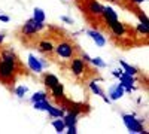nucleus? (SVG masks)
I'll return each mask as SVG.
<instances>
[{
    "instance_id": "nucleus-7",
    "label": "nucleus",
    "mask_w": 149,
    "mask_h": 134,
    "mask_svg": "<svg viewBox=\"0 0 149 134\" xmlns=\"http://www.w3.org/2000/svg\"><path fill=\"white\" fill-rule=\"evenodd\" d=\"M119 79V83L124 87V90H125L127 92H131L133 91V85H134V76L128 75V73L122 72V75L118 78Z\"/></svg>"
},
{
    "instance_id": "nucleus-2",
    "label": "nucleus",
    "mask_w": 149,
    "mask_h": 134,
    "mask_svg": "<svg viewBox=\"0 0 149 134\" xmlns=\"http://www.w3.org/2000/svg\"><path fill=\"white\" fill-rule=\"evenodd\" d=\"M15 70H17V64L2 60L0 61V81L5 83H9L10 79H14Z\"/></svg>"
},
{
    "instance_id": "nucleus-8",
    "label": "nucleus",
    "mask_w": 149,
    "mask_h": 134,
    "mask_svg": "<svg viewBox=\"0 0 149 134\" xmlns=\"http://www.w3.org/2000/svg\"><path fill=\"white\" fill-rule=\"evenodd\" d=\"M124 92H125V90H124V87H122L121 83L112 85V87L109 88V100H112V101L119 100L121 97L124 95Z\"/></svg>"
},
{
    "instance_id": "nucleus-14",
    "label": "nucleus",
    "mask_w": 149,
    "mask_h": 134,
    "mask_svg": "<svg viewBox=\"0 0 149 134\" xmlns=\"http://www.w3.org/2000/svg\"><path fill=\"white\" fill-rule=\"evenodd\" d=\"M51 91H52V97H54V99H57V100L64 99V87L60 82L55 85L54 88H51Z\"/></svg>"
},
{
    "instance_id": "nucleus-1",
    "label": "nucleus",
    "mask_w": 149,
    "mask_h": 134,
    "mask_svg": "<svg viewBox=\"0 0 149 134\" xmlns=\"http://www.w3.org/2000/svg\"><path fill=\"white\" fill-rule=\"evenodd\" d=\"M54 52L57 54V57L60 58H73L74 54H76V48H74L73 43L67 42V40H63V42H60L57 46H54Z\"/></svg>"
},
{
    "instance_id": "nucleus-24",
    "label": "nucleus",
    "mask_w": 149,
    "mask_h": 134,
    "mask_svg": "<svg viewBox=\"0 0 149 134\" xmlns=\"http://www.w3.org/2000/svg\"><path fill=\"white\" fill-rule=\"evenodd\" d=\"M90 61H91V63H93V64H94L95 67H100V69H104V67H106V63L103 61V60H102L100 57H95V58H91Z\"/></svg>"
},
{
    "instance_id": "nucleus-25",
    "label": "nucleus",
    "mask_w": 149,
    "mask_h": 134,
    "mask_svg": "<svg viewBox=\"0 0 149 134\" xmlns=\"http://www.w3.org/2000/svg\"><path fill=\"white\" fill-rule=\"evenodd\" d=\"M27 91H29V88L26 87V85H19V87L15 90V94L21 99V97H24V94H27Z\"/></svg>"
},
{
    "instance_id": "nucleus-3",
    "label": "nucleus",
    "mask_w": 149,
    "mask_h": 134,
    "mask_svg": "<svg viewBox=\"0 0 149 134\" xmlns=\"http://www.w3.org/2000/svg\"><path fill=\"white\" fill-rule=\"evenodd\" d=\"M43 28H45V24L43 22H39V21H36V19L31 18V19H29L21 27V31H22V34H26V36H33V34L39 33Z\"/></svg>"
},
{
    "instance_id": "nucleus-10",
    "label": "nucleus",
    "mask_w": 149,
    "mask_h": 134,
    "mask_svg": "<svg viewBox=\"0 0 149 134\" xmlns=\"http://www.w3.org/2000/svg\"><path fill=\"white\" fill-rule=\"evenodd\" d=\"M107 26H109V28L112 30V33H113L115 36H124L125 31H127V27L124 26L122 22H119L118 19L113 21V22H110V24H107Z\"/></svg>"
},
{
    "instance_id": "nucleus-17",
    "label": "nucleus",
    "mask_w": 149,
    "mask_h": 134,
    "mask_svg": "<svg viewBox=\"0 0 149 134\" xmlns=\"http://www.w3.org/2000/svg\"><path fill=\"white\" fill-rule=\"evenodd\" d=\"M52 127L55 128L57 133H64V130H66V124H64L63 118H54V121H52Z\"/></svg>"
},
{
    "instance_id": "nucleus-12",
    "label": "nucleus",
    "mask_w": 149,
    "mask_h": 134,
    "mask_svg": "<svg viewBox=\"0 0 149 134\" xmlns=\"http://www.w3.org/2000/svg\"><path fill=\"white\" fill-rule=\"evenodd\" d=\"M88 34L91 36V39L95 42V45L97 46H100V48H103L104 45H106V37L100 33V31H97V30H90L88 31Z\"/></svg>"
},
{
    "instance_id": "nucleus-27",
    "label": "nucleus",
    "mask_w": 149,
    "mask_h": 134,
    "mask_svg": "<svg viewBox=\"0 0 149 134\" xmlns=\"http://www.w3.org/2000/svg\"><path fill=\"white\" fill-rule=\"evenodd\" d=\"M137 17H139V19H140L142 24H148V17L143 14L142 10H137Z\"/></svg>"
},
{
    "instance_id": "nucleus-13",
    "label": "nucleus",
    "mask_w": 149,
    "mask_h": 134,
    "mask_svg": "<svg viewBox=\"0 0 149 134\" xmlns=\"http://www.w3.org/2000/svg\"><path fill=\"white\" fill-rule=\"evenodd\" d=\"M43 83H45V87L48 90H51V88H54L55 85L58 83V78L51 75V73H46V75L43 76Z\"/></svg>"
},
{
    "instance_id": "nucleus-23",
    "label": "nucleus",
    "mask_w": 149,
    "mask_h": 134,
    "mask_svg": "<svg viewBox=\"0 0 149 134\" xmlns=\"http://www.w3.org/2000/svg\"><path fill=\"white\" fill-rule=\"evenodd\" d=\"M40 100H46V92L43 91H39V92H34L33 97H31V101H40Z\"/></svg>"
},
{
    "instance_id": "nucleus-5",
    "label": "nucleus",
    "mask_w": 149,
    "mask_h": 134,
    "mask_svg": "<svg viewBox=\"0 0 149 134\" xmlns=\"http://www.w3.org/2000/svg\"><path fill=\"white\" fill-rule=\"evenodd\" d=\"M70 69H72V73L74 76L81 78L84 75V72H85V61H82V58H79V57H73Z\"/></svg>"
},
{
    "instance_id": "nucleus-33",
    "label": "nucleus",
    "mask_w": 149,
    "mask_h": 134,
    "mask_svg": "<svg viewBox=\"0 0 149 134\" xmlns=\"http://www.w3.org/2000/svg\"><path fill=\"white\" fill-rule=\"evenodd\" d=\"M5 40V34H0V43H2Z\"/></svg>"
},
{
    "instance_id": "nucleus-29",
    "label": "nucleus",
    "mask_w": 149,
    "mask_h": 134,
    "mask_svg": "<svg viewBox=\"0 0 149 134\" xmlns=\"http://www.w3.org/2000/svg\"><path fill=\"white\" fill-rule=\"evenodd\" d=\"M122 72H124V70H113V72H112V75H113L115 78H119V76L122 75Z\"/></svg>"
},
{
    "instance_id": "nucleus-20",
    "label": "nucleus",
    "mask_w": 149,
    "mask_h": 134,
    "mask_svg": "<svg viewBox=\"0 0 149 134\" xmlns=\"http://www.w3.org/2000/svg\"><path fill=\"white\" fill-rule=\"evenodd\" d=\"M119 64L122 66L124 72H125V73H128V75H131V76H136V75H137V69H136V67H133V66L127 64L125 61H122V60L119 61Z\"/></svg>"
},
{
    "instance_id": "nucleus-22",
    "label": "nucleus",
    "mask_w": 149,
    "mask_h": 134,
    "mask_svg": "<svg viewBox=\"0 0 149 134\" xmlns=\"http://www.w3.org/2000/svg\"><path fill=\"white\" fill-rule=\"evenodd\" d=\"M90 90H91V91H93V92H94L95 95H100L102 99H103V97H104V92L102 91V88L98 87V85H97L95 82H91V83H90Z\"/></svg>"
},
{
    "instance_id": "nucleus-19",
    "label": "nucleus",
    "mask_w": 149,
    "mask_h": 134,
    "mask_svg": "<svg viewBox=\"0 0 149 134\" xmlns=\"http://www.w3.org/2000/svg\"><path fill=\"white\" fill-rule=\"evenodd\" d=\"M33 107L36 109V110H45V112H48V109L51 107V104H49L46 100H40V101H34Z\"/></svg>"
},
{
    "instance_id": "nucleus-28",
    "label": "nucleus",
    "mask_w": 149,
    "mask_h": 134,
    "mask_svg": "<svg viewBox=\"0 0 149 134\" xmlns=\"http://www.w3.org/2000/svg\"><path fill=\"white\" fill-rule=\"evenodd\" d=\"M67 128V133L69 134H76L78 131H76V125H69V127H66Z\"/></svg>"
},
{
    "instance_id": "nucleus-21",
    "label": "nucleus",
    "mask_w": 149,
    "mask_h": 134,
    "mask_svg": "<svg viewBox=\"0 0 149 134\" xmlns=\"http://www.w3.org/2000/svg\"><path fill=\"white\" fill-rule=\"evenodd\" d=\"M33 19L39 21V22H45V12L40 8H34V10H33Z\"/></svg>"
},
{
    "instance_id": "nucleus-16",
    "label": "nucleus",
    "mask_w": 149,
    "mask_h": 134,
    "mask_svg": "<svg viewBox=\"0 0 149 134\" xmlns=\"http://www.w3.org/2000/svg\"><path fill=\"white\" fill-rule=\"evenodd\" d=\"M39 49L45 54H52L54 52V45L52 42H49V40H42L39 43Z\"/></svg>"
},
{
    "instance_id": "nucleus-18",
    "label": "nucleus",
    "mask_w": 149,
    "mask_h": 134,
    "mask_svg": "<svg viewBox=\"0 0 149 134\" xmlns=\"http://www.w3.org/2000/svg\"><path fill=\"white\" fill-rule=\"evenodd\" d=\"M48 115L51 116V118H63L64 116V112H63V109H60V107H49L48 109Z\"/></svg>"
},
{
    "instance_id": "nucleus-9",
    "label": "nucleus",
    "mask_w": 149,
    "mask_h": 134,
    "mask_svg": "<svg viewBox=\"0 0 149 134\" xmlns=\"http://www.w3.org/2000/svg\"><path fill=\"white\" fill-rule=\"evenodd\" d=\"M29 67H30V70L34 72V73H42V70H43L42 60H39L36 55L30 54V55H29Z\"/></svg>"
},
{
    "instance_id": "nucleus-32",
    "label": "nucleus",
    "mask_w": 149,
    "mask_h": 134,
    "mask_svg": "<svg viewBox=\"0 0 149 134\" xmlns=\"http://www.w3.org/2000/svg\"><path fill=\"white\" fill-rule=\"evenodd\" d=\"M131 2H133V3H143L145 0H131Z\"/></svg>"
},
{
    "instance_id": "nucleus-6",
    "label": "nucleus",
    "mask_w": 149,
    "mask_h": 134,
    "mask_svg": "<svg viewBox=\"0 0 149 134\" xmlns=\"http://www.w3.org/2000/svg\"><path fill=\"white\" fill-rule=\"evenodd\" d=\"M85 3H86L85 10L88 12V14H91L94 17H102L103 6L98 3V2H95V0H85Z\"/></svg>"
},
{
    "instance_id": "nucleus-30",
    "label": "nucleus",
    "mask_w": 149,
    "mask_h": 134,
    "mask_svg": "<svg viewBox=\"0 0 149 134\" xmlns=\"http://www.w3.org/2000/svg\"><path fill=\"white\" fill-rule=\"evenodd\" d=\"M9 17L8 15H2V14H0V21H3V22H9Z\"/></svg>"
},
{
    "instance_id": "nucleus-31",
    "label": "nucleus",
    "mask_w": 149,
    "mask_h": 134,
    "mask_svg": "<svg viewBox=\"0 0 149 134\" xmlns=\"http://www.w3.org/2000/svg\"><path fill=\"white\" fill-rule=\"evenodd\" d=\"M61 21H64V22H67V24H73V19H70V18H67V17H61Z\"/></svg>"
},
{
    "instance_id": "nucleus-4",
    "label": "nucleus",
    "mask_w": 149,
    "mask_h": 134,
    "mask_svg": "<svg viewBox=\"0 0 149 134\" xmlns=\"http://www.w3.org/2000/svg\"><path fill=\"white\" fill-rule=\"evenodd\" d=\"M122 121L130 133H143V124L133 115H122Z\"/></svg>"
},
{
    "instance_id": "nucleus-11",
    "label": "nucleus",
    "mask_w": 149,
    "mask_h": 134,
    "mask_svg": "<svg viewBox=\"0 0 149 134\" xmlns=\"http://www.w3.org/2000/svg\"><path fill=\"white\" fill-rule=\"evenodd\" d=\"M102 17H103V19H104V22H106V24H110V22H113V21H116V19H118L116 12H115L113 9H112L110 6H106V8H103Z\"/></svg>"
},
{
    "instance_id": "nucleus-15",
    "label": "nucleus",
    "mask_w": 149,
    "mask_h": 134,
    "mask_svg": "<svg viewBox=\"0 0 149 134\" xmlns=\"http://www.w3.org/2000/svg\"><path fill=\"white\" fill-rule=\"evenodd\" d=\"M63 121H64L66 127H69V125H76V122H78V113H76V112H70V113H67L66 116H63Z\"/></svg>"
},
{
    "instance_id": "nucleus-26",
    "label": "nucleus",
    "mask_w": 149,
    "mask_h": 134,
    "mask_svg": "<svg viewBox=\"0 0 149 134\" xmlns=\"http://www.w3.org/2000/svg\"><path fill=\"white\" fill-rule=\"evenodd\" d=\"M137 31L140 33V34H143V36H148V24H139L137 26Z\"/></svg>"
}]
</instances>
